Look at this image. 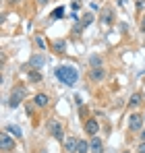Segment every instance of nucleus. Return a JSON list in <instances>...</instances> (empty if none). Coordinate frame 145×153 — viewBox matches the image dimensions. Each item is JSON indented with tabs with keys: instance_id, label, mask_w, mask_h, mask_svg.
<instances>
[{
	"instance_id": "1",
	"label": "nucleus",
	"mask_w": 145,
	"mask_h": 153,
	"mask_svg": "<svg viewBox=\"0 0 145 153\" xmlns=\"http://www.w3.org/2000/svg\"><path fill=\"white\" fill-rule=\"evenodd\" d=\"M56 76H58L60 83H64V85H69V87H72V85L77 83V79H79L77 71H75L72 66H60V68L56 71Z\"/></svg>"
},
{
	"instance_id": "2",
	"label": "nucleus",
	"mask_w": 145,
	"mask_h": 153,
	"mask_svg": "<svg viewBox=\"0 0 145 153\" xmlns=\"http://www.w3.org/2000/svg\"><path fill=\"white\" fill-rule=\"evenodd\" d=\"M27 95V91H25V87H21V85H17L15 89H13V93H10V100H8V105L10 108H17L19 103L23 102V97Z\"/></svg>"
},
{
	"instance_id": "3",
	"label": "nucleus",
	"mask_w": 145,
	"mask_h": 153,
	"mask_svg": "<svg viewBox=\"0 0 145 153\" xmlns=\"http://www.w3.org/2000/svg\"><path fill=\"white\" fill-rule=\"evenodd\" d=\"M143 120H145V116H141V114H131L129 116V128L131 130H141L143 128Z\"/></svg>"
},
{
	"instance_id": "4",
	"label": "nucleus",
	"mask_w": 145,
	"mask_h": 153,
	"mask_svg": "<svg viewBox=\"0 0 145 153\" xmlns=\"http://www.w3.org/2000/svg\"><path fill=\"white\" fill-rule=\"evenodd\" d=\"M0 147H2L4 151H10V149H15V141H13L6 132H2V134H0Z\"/></svg>"
},
{
	"instance_id": "5",
	"label": "nucleus",
	"mask_w": 145,
	"mask_h": 153,
	"mask_svg": "<svg viewBox=\"0 0 145 153\" xmlns=\"http://www.w3.org/2000/svg\"><path fill=\"white\" fill-rule=\"evenodd\" d=\"M48 128H50V132H52V137L62 139V126H60L56 120H48Z\"/></svg>"
},
{
	"instance_id": "6",
	"label": "nucleus",
	"mask_w": 145,
	"mask_h": 153,
	"mask_svg": "<svg viewBox=\"0 0 145 153\" xmlns=\"http://www.w3.org/2000/svg\"><path fill=\"white\" fill-rule=\"evenodd\" d=\"M85 132L91 134V137H96L97 132H99V124H97V120H87V122H85Z\"/></svg>"
},
{
	"instance_id": "7",
	"label": "nucleus",
	"mask_w": 145,
	"mask_h": 153,
	"mask_svg": "<svg viewBox=\"0 0 145 153\" xmlns=\"http://www.w3.org/2000/svg\"><path fill=\"white\" fill-rule=\"evenodd\" d=\"M77 145H79V139H72V137L64 139V149H67L69 153H75V151H77Z\"/></svg>"
},
{
	"instance_id": "8",
	"label": "nucleus",
	"mask_w": 145,
	"mask_h": 153,
	"mask_svg": "<svg viewBox=\"0 0 145 153\" xmlns=\"http://www.w3.org/2000/svg\"><path fill=\"white\" fill-rule=\"evenodd\" d=\"M33 102H35V105H40V108H44V105H48L50 97L46 95V93H37V95L33 97Z\"/></svg>"
},
{
	"instance_id": "9",
	"label": "nucleus",
	"mask_w": 145,
	"mask_h": 153,
	"mask_svg": "<svg viewBox=\"0 0 145 153\" xmlns=\"http://www.w3.org/2000/svg\"><path fill=\"white\" fill-rule=\"evenodd\" d=\"M29 64H31L33 68H40V66H44V64H46V58H44V56H31Z\"/></svg>"
},
{
	"instance_id": "10",
	"label": "nucleus",
	"mask_w": 145,
	"mask_h": 153,
	"mask_svg": "<svg viewBox=\"0 0 145 153\" xmlns=\"http://www.w3.org/2000/svg\"><path fill=\"white\" fill-rule=\"evenodd\" d=\"M89 151L91 153H102V141L99 139H91V143H89Z\"/></svg>"
},
{
	"instance_id": "11",
	"label": "nucleus",
	"mask_w": 145,
	"mask_h": 153,
	"mask_svg": "<svg viewBox=\"0 0 145 153\" xmlns=\"http://www.w3.org/2000/svg\"><path fill=\"white\" fill-rule=\"evenodd\" d=\"M91 79H93V81H102V79H104V68L93 66V68H91Z\"/></svg>"
},
{
	"instance_id": "12",
	"label": "nucleus",
	"mask_w": 145,
	"mask_h": 153,
	"mask_svg": "<svg viewBox=\"0 0 145 153\" xmlns=\"http://www.w3.org/2000/svg\"><path fill=\"white\" fill-rule=\"evenodd\" d=\"M52 48H54L56 52H64L67 44H64V39H56V42H52Z\"/></svg>"
},
{
	"instance_id": "13",
	"label": "nucleus",
	"mask_w": 145,
	"mask_h": 153,
	"mask_svg": "<svg viewBox=\"0 0 145 153\" xmlns=\"http://www.w3.org/2000/svg\"><path fill=\"white\" fill-rule=\"evenodd\" d=\"M87 151H89V143H87V141H79L77 153H87Z\"/></svg>"
},
{
	"instance_id": "14",
	"label": "nucleus",
	"mask_w": 145,
	"mask_h": 153,
	"mask_svg": "<svg viewBox=\"0 0 145 153\" xmlns=\"http://www.w3.org/2000/svg\"><path fill=\"white\" fill-rule=\"evenodd\" d=\"M29 81H31V83H40V81H42V75H40L37 71H31V73H29Z\"/></svg>"
},
{
	"instance_id": "15",
	"label": "nucleus",
	"mask_w": 145,
	"mask_h": 153,
	"mask_svg": "<svg viewBox=\"0 0 145 153\" xmlns=\"http://www.w3.org/2000/svg\"><path fill=\"white\" fill-rule=\"evenodd\" d=\"M6 132H13L15 137H21V128L15 126V124H10V126H6Z\"/></svg>"
},
{
	"instance_id": "16",
	"label": "nucleus",
	"mask_w": 145,
	"mask_h": 153,
	"mask_svg": "<svg viewBox=\"0 0 145 153\" xmlns=\"http://www.w3.org/2000/svg\"><path fill=\"white\" fill-rule=\"evenodd\" d=\"M62 15H64V8H62V6H58V8L52 13V19H60Z\"/></svg>"
},
{
	"instance_id": "17",
	"label": "nucleus",
	"mask_w": 145,
	"mask_h": 153,
	"mask_svg": "<svg viewBox=\"0 0 145 153\" xmlns=\"http://www.w3.org/2000/svg\"><path fill=\"white\" fill-rule=\"evenodd\" d=\"M131 103H133V105H139V103H141V95H139V93H133V95H131Z\"/></svg>"
},
{
	"instance_id": "18",
	"label": "nucleus",
	"mask_w": 145,
	"mask_h": 153,
	"mask_svg": "<svg viewBox=\"0 0 145 153\" xmlns=\"http://www.w3.org/2000/svg\"><path fill=\"white\" fill-rule=\"evenodd\" d=\"M139 153H145V141H141V145H139Z\"/></svg>"
},
{
	"instance_id": "19",
	"label": "nucleus",
	"mask_w": 145,
	"mask_h": 153,
	"mask_svg": "<svg viewBox=\"0 0 145 153\" xmlns=\"http://www.w3.org/2000/svg\"><path fill=\"white\" fill-rule=\"evenodd\" d=\"M141 29L145 31V15H143V21H141Z\"/></svg>"
},
{
	"instance_id": "20",
	"label": "nucleus",
	"mask_w": 145,
	"mask_h": 153,
	"mask_svg": "<svg viewBox=\"0 0 145 153\" xmlns=\"http://www.w3.org/2000/svg\"><path fill=\"white\" fill-rule=\"evenodd\" d=\"M141 141H145V130H143V132H141Z\"/></svg>"
},
{
	"instance_id": "21",
	"label": "nucleus",
	"mask_w": 145,
	"mask_h": 153,
	"mask_svg": "<svg viewBox=\"0 0 145 153\" xmlns=\"http://www.w3.org/2000/svg\"><path fill=\"white\" fill-rule=\"evenodd\" d=\"M37 2H40V4H46V2H48V0H37Z\"/></svg>"
},
{
	"instance_id": "22",
	"label": "nucleus",
	"mask_w": 145,
	"mask_h": 153,
	"mask_svg": "<svg viewBox=\"0 0 145 153\" xmlns=\"http://www.w3.org/2000/svg\"><path fill=\"white\" fill-rule=\"evenodd\" d=\"M13 2H21V0H13Z\"/></svg>"
},
{
	"instance_id": "23",
	"label": "nucleus",
	"mask_w": 145,
	"mask_h": 153,
	"mask_svg": "<svg viewBox=\"0 0 145 153\" xmlns=\"http://www.w3.org/2000/svg\"><path fill=\"white\" fill-rule=\"evenodd\" d=\"M40 153H44V151H40Z\"/></svg>"
}]
</instances>
